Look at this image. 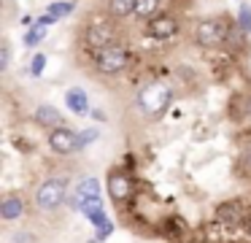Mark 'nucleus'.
Wrapping results in <instances>:
<instances>
[{"mask_svg":"<svg viewBox=\"0 0 251 243\" xmlns=\"http://www.w3.org/2000/svg\"><path fill=\"white\" fill-rule=\"evenodd\" d=\"M170 100H173V92H170V86H165L162 81H151V84H146L141 89V95H138V106H141V111L146 113V116H162L165 111H168Z\"/></svg>","mask_w":251,"mask_h":243,"instance_id":"obj_1","label":"nucleus"},{"mask_svg":"<svg viewBox=\"0 0 251 243\" xmlns=\"http://www.w3.org/2000/svg\"><path fill=\"white\" fill-rule=\"evenodd\" d=\"M68 197V178H46L35 189V205L41 211H57Z\"/></svg>","mask_w":251,"mask_h":243,"instance_id":"obj_2","label":"nucleus"},{"mask_svg":"<svg viewBox=\"0 0 251 243\" xmlns=\"http://www.w3.org/2000/svg\"><path fill=\"white\" fill-rule=\"evenodd\" d=\"M130 59H132L130 52L125 46H119V43H114V46H105L100 52H95V68L105 76H116L130 65Z\"/></svg>","mask_w":251,"mask_h":243,"instance_id":"obj_3","label":"nucleus"},{"mask_svg":"<svg viewBox=\"0 0 251 243\" xmlns=\"http://www.w3.org/2000/svg\"><path fill=\"white\" fill-rule=\"evenodd\" d=\"M195 38L200 46L205 49H216L224 43V38H227V30H224V25L219 19H202L200 25H197L195 30Z\"/></svg>","mask_w":251,"mask_h":243,"instance_id":"obj_4","label":"nucleus"},{"mask_svg":"<svg viewBox=\"0 0 251 243\" xmlns=\"http://www.w3.org/2000/svg\"><path fill=\"white\" fill-rule=\"evenodd\" d=\"M176 32H178V22L168 14H157L154 19H149V25H146V35L154 38V41H168Z\"/></svg>","mask_w":251,"mask_h":243,"instance_id":"obj_5","label":"nucleus"},{"mask_svg":"<svg viewBox=\"0 0 251 243\" xmlns=\"http://www.w3.org/2000/svg\"><path fill=\"white\" fill-rule=\"evenodd\" d=\"M49 146L54 154H71L78 149V133H73L71 127H60L49 133Z\"/></svg>","mask_w":251,"mask_h":243,"instance_id":"obj_6","label":"nucleus"},{"mask_svg":"<svg viewBox=\"0 0 251 243\" xmlns=\"http://www.w3.org/2000/svg\"><path fill=\"white\" fill-rule=\"evenodd\" d=\"M130 194H132V178H130V173L114 170L108 176V197L114 200V203H125V200H130Z\"/></svg>","mask_w":251,"mask_h":243,"instance_id":"obj_7","label":"nucleus"},{"mask_svg":"<svg viewBox=\"0 0 251 243\" xmlns=\"http://www.w3.org/2000/svg\"><path fill=\"white\" fill-rule=\"evenodd\" d=\"M87 46L92 49V54L100 52V49H105V46H114V30L105 27V25L89 27L87 30Z\"/></svg>","mask_w":251,"mask_h":243,"instance_id":"obj_8","label":"nucleus"},{"mask_svg":"<svg viewBox=\"0 0 251 243\" xmlns=\"http://www.w3.org/2000/svg\"><path fill=\"white\" fill-rule=\"evenodd\" d=\"M216 221L222 227H238L240 221H243V208H240V203H235V200L222 203L216 208Z\"/></svg>","mask_w":251,"mask_h":243,"instance_id":"obj_9","label":"nucleus"},{"mask_svg":"<svg viewBox=\"0 0 251 243\" xmlns=\"http://www.w3.org/2000/svg\"><path fill=\"white\" fill-rule=\"evenodd\" d=\"M35 122H38L41 127H49V130L65 127V116H62L54 106H38L35 108Z\"/></svg>","mask_w":251,"mask_h":243,"instance_id":"obj_10","label":"nucleus"},{"mask_svg":"<svg viewBox=\"0 0 251 243\" xmlns=\"http://www.w3.org/2000/svg\"><path fill=\"white\" fill-rule=\"evenodd\" d=\"M95 197H100V181L98 178H84L81 184L76 187V197H73V208H81L87 200H95Z\"/></svg>","mask_w":251,"mask_h":243,"instance_id":"obj_11","label":"nucleus"},{"mask_svg":"<svg viewBox=\"0 0 251 243\" xmlns=\"http://www.w3.org/2000/svg\"><path fill=\"white\" fill-rule=\"evenodd\" d=\"M25 216V200L19 194H8L3 203H0V219L3 221H17Z\"/></svg>","mask_w":251,"mask_h":243,"instance_id":"obj_12","label":"nucleus"},{"mask_svg":"<svg viewBox=\"0 0 251 243\" xmlns=\"http://www.w3.org/2000/svg\"><path fill=\"white\" fill-rule=\"evenodd\" d=\"M65 103L73 113H78V116L89 113V97H87V92L78 89V86H71V89L65 92Z\"/></svg>","mask_w":251,"mask_h":243,"instance_id":"obj_13","label":"nucleus"},{"mask_svg":"<svg viewBox=\"0 0 251 243\" xmlns=\"http://www.w3.org/2000/svg\"><path fill=\"white\" fill-rule=\"evenodd\" d=\"M89 221H92V227L98 230V238L95 241H105V238L114 232V221L108 219L105 214H95V216H89Z\"/></svg>","mask_w":251,"mask_h":243,"instance_id":"obj_14","label":"nucleus"},{"mask_svg":"<svg viewBox=\"0 0 251 243\" xmlns=\"http://www.w3.org/2000/svg\"><path fill=\"white\" fill-rule=\"evenodd\" d=\"M159 11V0H135V16L138 19H154Z\"/></svg>","mask_w":251,"mask_h":243,"instance_id":"obj_15","label":"nucleus"},{"mask_svg":"<svg viewBox=\"0 0 251 243\" xmlns=\"http://www.w3.org/2000/svg\"><path fill=\"white\" fill-rule=\"evenodd\" d=\"M76 3L73 0H57V3H49L46 5V14H51L54 19H62V16H71Z\"/></svg>","mask_w":251,"mask_h":243,"instance_id":"obj_16","label":"nucleus"},{"mask_svg":"<svg viewBox=\"0 0 251 243\" xmlns=\"http://www.w3.org/2000/svg\"><path fill=\"white\" fill-rule=\"evenodd\" d=\"M111 16H130L135 14V0H108Z\"/></svg>","mask_w":251,"mask_h":243,"instance_id":"obj_17","label":"nucleus"},{"mask_svg":"<svg viewBox=\"0 0 251 243\" xmlns=\"http://www.w3.org/2000/svg\"><path fill=\"white\" fill-rule=\"evenodd\" d=\"M44 38H46V25H41V22L35 19V25L25 32V43H27V46H38Z\"/></svg>","mask_w":251,"mask_h":243,"instance_id":"obj_18","label":"nucleus"},{"mask_svg":"<svg viewBox=\"0 0 251 243\" xmlns=\"http://www.w3.org/2000/svg\"><path fill=\"white\" fill-rule=\"evenodd\" d=\"M238 27L251 35V5L240 3V8H238Z\"/></svg>","mask_w":251,"mask_h":243,"instance_id":"obj_19","label":"nucleus"},{"mask_svg":"<svg viewBox=\"0 0 251 243\" xmlns=\"http://www.w3.org/2000/svg\"><path fill=\"white\" fill-rule=\"evenodd\" d=\"M78 211H81V214L87 216V219H89V216H95V214H103V200H100V197H95V200H87V203H84Z\"/></svg>","mask_w":251,"mask_h":243,"instance_id":"obj_20","label":"nucleus"},{"mask_svg":"<svg viewBox=\"0 0 251 243\" xmlns=\"http://www.w3.org/2000/svg\"><path fill=\"white\" fill-rule=\"evenodd\" d=\"M98 138H100V133H98L95 127H89V130H84V133H78V149H87V146H92Z\"/></svg>","mask_w":251,"mask_h":243,"instance_id":"obj_21","label":"nucleus"},{"mask_svg":"<svg viewBox=\"0 0 251 243\" xmlns=\"http://www.w3.org/2000/svg\"><path fill=\"white\" fill-rule=\"evenodd\" d=\"M44 68H46V54L38 52L33 57V62H30V76H35V79H38V76L44 73Z\"/></svg>","mask_w":251,"mask_h":243,"instance_id":"obj_22","label":"nucleus"},{"mask_svg":"<svg viewBox=\"0 0 251 243\" xmlns=\"http://www.w3.org/2000/svg\"><path fill=\"white\" fill-rule=\"evenodd\" d=\"M8 62H11V46L3 41V46H0V70H8Z\"/></svg>","mask_w":251,"mask_h":243,"instance_id":"obj_23","label":"nucleus"},{"mask_svg":"<svg viewBox=\"0 0 251 243\" xmlns=\"http://www.w3.org/2000/svg\"><path fill=\"white\" fill-rule=\"evenodd\" d=\"M240 167H243L246 173H251V143L240 151Z\"/></svg>","mask_w":251,"mask_h":243,"instance_id":"obj_24","label":"nucleus"},{"mask_svg":"<svg viewBox=\"0 0 251 243\" xmlns=\"http://www.w3.org/2000/svg\"><path fill=\"white\" fill-rule=\"evenodd\" d=\"M11 243H35V238L30 235V232H14Z\"/></svg>","mask_w":251,"mask_h":243,"instance_id":"obj_25","label":"nucleus"},{"mask_svg":"<svg viewBox=\"0 0 251 243\" xmlns=\"http://www.w3.org/2000/svg\"><path fill=\"white\" fill-rule=\"evenodd\" d=\"M38 22H41V25H46V27H49V25H54V16H51V14H44V16H38Z\"/></svg>","mask_w":251,"mask_h":243,"instance_id":"obj_26","label":"nucleus"}]
</instances>
